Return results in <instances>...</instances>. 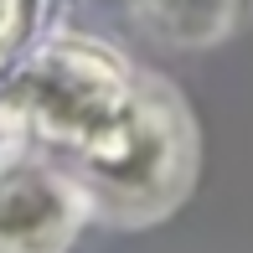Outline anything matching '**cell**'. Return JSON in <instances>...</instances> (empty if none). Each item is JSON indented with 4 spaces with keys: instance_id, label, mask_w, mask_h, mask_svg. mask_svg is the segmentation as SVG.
<instances>
[{
    "instance_id": "obj_3",
    "label": "cell",
    "mask_w": 253,
    "mask_h": 253,
    "mask_svg": "<svg viewBox=\"0 0 253 253\" xmlns=\"http://www.w3.org/2000/svg\"><path fill=\"white\" fill-rule=\"evenodd\" d=\"M78 191L52 170H16L0 181V248L5 253H57L78 227Z\"/></svg>"
},
{
    "instance_id": "obj_1",
    "label": "cell",
    "mask_w": 253,
    "mask_h": 253,
    "mask_svg": "<svg viewBox=\"0 0 253 253\" xmlns=\"http://www.w3.org/2000/svg\"><path fill=\"white\" fill-rule=\"evenodd\" d=\"M88 176L103 186V197L124 202L129 217L160 212L181 197L191 176V129L186 114L170 93L160 88H140L134 114L98 145L88 150Z\"/></svg>"
},
{
    "instance_id": "obj_2",
    "label": "cell",
    "mask_w": 253,
    "mask_h": 253,
    "mask_svg": "<svg viewBox=\"0 0 253 253\" xmlns=\"http://www.w3.org/2000/svg\"><path fill=\"white\" fill-rule=\"evenodd\" d=\"M26 109L47 134H62L78 150H98L114 129L134 114L140 88L119 62L98 47H52L26 73Z\"/></svg>"
},
{
    "instance_id": "obj_4",
    "label": "cell",
    "mask_w": 253,
    "mask_h": 253,
    "mask_svg": "<svg viewBox=\"0 0 253 253\" xmlns=\"http://www.w3.org/2000/svg\"><path fill=\"white\" fill-rule=\"evenodd\" d=\"M140 16L155 31H166L170 42H217L238 26L248 0H134Z\"/></svg>"
},
{
    "instance_id": "obj_5",
    "label": "cell",
    "mask_w": 253,
    "mask_h": 253,
    "mask_svg": "<svg viewBox=\"0 0 253 253\" xmlns=\"http://www.w3.org/2000/svg\"><path fill=\"white\" fill-rule=\"evenodd\" d=\"M10 26V0H0V31Z\"/></svg>"
}]
</instances>
